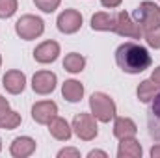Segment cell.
Masks as SVG:
<instances>
[{
  "mask_svg": "<svg viewBox=\"0 0 160 158\" xmlns=\"http://www.w3.org/2000/svg\"><path fill=\"white\" fill-rule=\"evenodd\" d=\"M116 62L121 71H125L128 75H138V73H143L145 69H149L153 60L145 47H142L138 43H123L116 50Z\"/></svg>",
  "mask_w": 160,
  "mask_h": 158,
  "instance_id": "6da1fadb",
  "label": "cell"
},
{
  "mask_svg": "<svg viewBox=\"0 0 160 158\" xmlns=\"http://www.w3.org/2000/svg\"><path fill=\"white\" fill-rule=\"evenodd\" d=\"M134 19L140 24L143 34L160 30V7L155 2H149V0L142 2L134 11Z\"/></svg>",
  "mask_w": 160,
  "mask_h": 158,
  "instance_id": "7a4b0ae2",
  "label": "cell"
},
{
  "mask_svg": "<svg viewBox=\"0 0 160 158\" xmlns=\"http://www.w3.org/2000/svg\"><path fill=\"white\" fill-rule=\"evenodd\" d=\"M89 108H91V116L102 123H108L110 119L116 117V102L110 95L106 93H93L89 99Z\"/></svg>",
  "mask_w": 160,
  "mask_h": 158,
  "instance_id": "3957f363",
  "label": "cell"
},
{
  "mask_svg": "<svg viewBox=\"0 0 160 158\" xmlns=\"http://www.w3.org/2000/svg\"><path fill=\"white\" fill-rule=\"evenodd\" d=\"M45 30V22L36 15H22L17 22H15V32L21 39L32 41L39 37Z\"/></svg>",
  "mask_w": 160,
  "mask_h": 158,
  "instance_id": "277c9868",
  "label": "cell"
},
{
  "mask_svg": "<svg viewBox=\"0 0 160 158\" xmlns=\"http://www.w3.org/2000/svg\"><path fill=\"white\" fill-rule=\"evenodd\" d=\"M73 130L84 141H91L99 134L95 117L91 114H78V116H75V119H73Z\"/></svg>",
  "mask_w": 160,
  "mask_h": 158,
  "instance_id": "5b68a950",
  "label": "cell"
},
{
  "mask_svg": "<svg viewBox=\"0 0 160 158\" xmlns=\"http://www.w3.org/2000/svg\"><path fill=\"white\" fill-rule=\"evenodd\" d=\"M116 34H119L123 37H132V39H142L143 37V32L140 28V24L136 21L130 19L128 13L125 11H119L116 15Z\"/></svg>",
  "mask_w": 160,
  "mask_h": 158,
  "instance_id": "8992f818",
  "label": "cell"
},
{
  "mask_svg": "<svg viewBox=\"0 0 160 158\" xmlns=\"http://www.w3.org/2000/svg\"><path fill=\"white\" fill-rule=\"evenodd\" d=\"M82 15L77 9H65L63 13H60L58 17V30L62 34H75L78 32L82 26Z\"/></svg>",
  "mask_w": 160,
  "mask_h": 158,
  "instance_id": "52a82bcc",
  "label": "cell"
},
{
  "mask_svg": "<svg viewBox=\"0 0 160 158\" xmlns=\"http://www.w3.org/2000/svg\"><path fill=\"white\" fill-rule=\"evenodd\" d=\"M58 114V106L52 101H41L32 106V119L39 125H48Z\"/></svg>",
  "mask_w": 160,
  "mask_h": 158,
  "instance_id": "ba28073f",
  "label": "cell"
},
{
  "mask_svg": "<svg viewBox=\"0 0 160 158\" xmlns=\"http://www.w3.org/2000/svg\"><path fill=\"white\" fill-rule=\"evenodd\" d=\"M56 87V75L52 71H38L32 78V89L38 95H48Z\"/></svg>",
  "mask_w": 160,
  "mask_h": 158,
  "instance_id": "9c48e42d",
  "label": "cell"
},
{
  "mask_svg": "<svg viewBox=\"0 0 160 158\" xmlns=\"http://www.w3.org/2000/svg\"><path fill=\"white\" fill-rule=\"evenodd\" d=\"M58 54H60V45L56 41H43L34 50V58L39 63H52L58 58Z\"/></svg>",
  "mask_w": 160,
  "mask_h": 158,
  "instance_id": "30bf717a",
  "label": "cell"
},
{
  "mask_svg": "<svg viewBox=\"0 0 160 158\" xmlns=\"http://www.w3.org/2000/svg\"><path fill=\"white\" fill-rule=\"evenodd\" d=\"M4 87H6V91L8 93H11V95H19V93H22V89H24V86H26V77H24V73H21V71H8L6 75H4Z\"/></svg>",
  "mask_w": 160,
  "mask_h": 158,
  "instance_id": "8fae6325",
  "label": "cell"
},
{
  "mask_svg": "<svg viewBox=\"0 0 160 158\" xmlns=\"http://www.w3.org/2000/svg\"><path fill=\"white\" fill-rule=\"evenodd\" d=\"M147 126H149V134L160 141V93L153 99L151 110L147 114Z\"/></svg>",
  "mask_w": 160,
  "mask_h": 158,
  "instance_id": "7c38bea8",
  "label": "cell"
},
{
  "mask_svg": "<svg viewBox=\"0 0 160 158\" xmlns=\"http://www.w3.org/2000/svg\"><path fill=\"white\" fill-rule=\"evenodd\" d=\"M9 151H11V155H13L15 158H26L36 151V141H34L32 138H28V136L15 138Z\"/></svg>",
  "mask_w": 160,
  "mask_h": 158,
  "instance_id": "4fadbf2b",
  "label": "cell"
},
{
  "mask_svg": "<svg viewBox=\"0 0 160 158\" xmlns=\"http://www.w3.org/2000/svg\"><path fill=\"white\" fill-rule=\"evenodd\" d=\"M48 132H50L56 140L67 141V140L71 138V134H73V126H69V123H67L65 119H62V117L56 116V117L48 123Z\"/></svg>",
  "mask_w": 160,
  "mask_h": 158,
  "instance_id": "5bb4252c",
  "label": "cell"
},
{
  "mask_svg": "<svg viewBox=\"0 0 160 158\" xmlns=\"http://www.w3.org/2000/svg\"><path fill=\"white\" fill-rule=\"evenodd\" d=\"M138 132L136 128V123L128 117H118L116 123H114V136L118 140H123V138H134Z\"/></svg>",
  "mask_w": 160,
  "mask_h": 158,
  "instance_id": "9a60e30c",
  "label": "cell"
},
{
  "mask_svg": "<svg viewBox=\"0 0 160 158\" xmlns=\"http://www.w3.org/2000/svg\"><path fill=\"white\" fill-rule=\"evenodd\" d=\"M119 149H118V156L119 158H140L142 156V145L140 141H136L134 138H123L119 140Z\"/></svg>",
  "mask_w": 160,
  "mask_h": 158,
  "instance_id": "2e32d148",
  "label": "cell"
},
{
  "mask_svg": "<svg viewBox=\"0 0 160 158\" xmlns=\"http://www.w3.org/2000/svg\"><path fill=\"white\" fill-rule=\"evenodd\" d=\"M91 28L99 32H114L116 30V15L112 13H95L91 17Z\"/></svg>",
  "mask_w": 160,
  "mask_h": 158,
  "instance_id": "e0dca14e",
  "label": "cell"
},
{
  "mask_svg": "<svg viewBox=\"0 0 160 158\" xmlns=\"http://www.w3.org/2000/svg\"><path fill=\"white\" fill-rule=\"evenodd\" d=\"M62 95L69 102H78L80 99L84 97V86L80 84L78 80H67L62 86Z\"/></svg>",
  "mask_w": 160,
  "mask_h": 158,
  "instance_id": "ac0fdd59",
  "label": "cell"
},
{
  "mask_svg": "<svg viewBox=\"0 0 160 158\" xmlns=\"http://www.w3.org/2000/svg\"><path fill=\"white\" fill-rule=\"evenodd\" d=\"M138 99L142 101V102H151L157 95L160 93V86L158 84H155L153 80H143L140 86H138Z\"/></svg>",
  "mask_w": 160,
  "mask_h": 158,
  "instance_id": "d6986e66",
  "label": "cell"
},
{
  "mask_svg": "<svg viewBox=\"0 0 160 158\" xmlns=\"http://www.w3.org/2000/svg\"><path fill=\"white\" fill-rule=\"evenodd\" d=\"M84 67H86V58L78 52H71L63 60V69L69 73H82Z\"/></svg>",
  "mask_w": 160,
  "mask_h": 158,
  "instance_id": "ffe728a7",
  "label": "cell"
},
{
  "mask_svg": "<svg viewBox=\"0 0 160 158\" xmlns=\"http://www.w3.org/2000/svg\"><path fill=\"white\" fill-rule=\"evenodd\" d=\"M21 125V116L17 112H8L6 116L0 117V128H6V130H13Z\"/></svg>",
  "mask_w": 160,
  "mask_h": 158,
  "instance_id": "44dd1931",
  "label": "cell"
},
{
  "mask_svg": "<svg viewBox=\"0 0 160 158\" xmlns=\"http://www.w3.org/2000/svg\"><path fill=\"white\" fill-rule=\"evenodd\" d=\"M17 11V0H0V19H9Z\"/></svg>",
  "mask_w": 160,
  "mask_h": 158,
  "instance_id": "7402d4cb",
  "label": "cell"
},
{
  "mask_svg": "<svg viewBox=\"0 0 160 158\" xmlns=\"http://www.w3.org/2000/svg\"><path fill=\"white\" fill-rule=\"evenodd\" d=\"M60 2L62 0H34V4L39 7L41 11H45V13H52L54 9H58Z\"/></svg>",
  "mask_w": 160,
  "mask_h": 158,
  "instance_id": "603a6c76",
  "label": "cell"
},
{
  "mask_svg": "<svg viewBox=\"0 0 160 158\" xmlns=\"http://www.w3.org/2000/svg\"><path fill=\"white\" fill-rule=\"evenodd\" d=\"M143 37H145V41H147L149 47H153V48H160V30L147 32V34H143Z\"/></svg>",
  "mask_w": 160,
  "mask_h": 158,
  "instance_id": "cb8c5ba5",
  "label": "cell"
},
{
  "mask_svg": "<svg viewBox=\"0 0 160 158\" xmlns=\"http://www.w3.org/2000/svg\"><path fill=\"white\" fill-rule=\"evenodd\" d=\"M58 156H60V158H63V156H75V158H78L80 153L77 151V149H62V151L58 153Z\"/></svg>",
  "mask_w": 160,
  "mask_h": 158,
  "instance_id": "d4e9b609",
  "label": "cell"
},
{
  "mask_svg": "<svg viewBox=\"0 0 160 158\" xmlns=\"http://www.w3.org/2000/svg\"><path fill=\"white\" fill-rule=\"evenodd\" d=\"M8 112H9V102H8V99H4V97L0 95V117L6 116Z\"/></svg>",
  "mask_w": 160,
  "mask_h": 158,
  "instance_id": "484cf974",
  "label": "cell"
},
{
  "mask_svg": "<svg viewBox=\"0 0 160 158\" xmlns=\"http://www.w3.org/2000/svg\"><path fill=\"white\" fill-rule=\"evenodd\" d=\"M123 0H101V4L104 6V7H110V9H114V7H118Z\"/></svg>",
  "mask_w": 160,
  "mask_h": 158,
  "instance_id": "4316f807",
  "label": "cell"
},
{
  "mask_svg": "<svg viewBox=\"0 0 160 158\" xmlns=\"http://www.w3.org/2000/svg\"><path fill=\"white\" fill-rule=\"evenodd\" d=\"M151 80H153L155 84H158V86H160V67H157V69L153 71V75H151Z\"/></svg>",
  "mask_w": 160,
  "mask_h": 158,
  "instance_id": "83f0119b",
  "label": "cell"
},
{
  "mask_svg": "<svg viewBox=\"0 0 160 158\" xmlns=\"http://www.w3.org/2000/svg\"><path fill=\"white\" fill-rule=\"evenodd\" d=\"M88 156H89V158H93V156H102V158H106L108 155H106L104 151H91V153H89Z\"/></svg>",
  "mask_w": 160,
  "mask_h": 158,
  "instance_id": "f1b7e54d",
  "label": "cell"
},
{
  "mask_svg": "<svg viewBox=\"0 0 160 158\" xmlns=\"http://www.w3.org/2000/svg\"><path fill=\"white\" fill-rule=\"evenodd\" d=\"M151 156H153V158H160V143H158V145H155V147L151 149Z\"/></svg>",
  "mask_w": 160,
  "mask_h": 158,
  "instance_id": "f546056e",
  "label": "cell"
},
{
  "mask_svg": "<svg viewBox=\"0 0 160 158\" xmlns=\"http://www.w3.org/2000/svg\"><path fill=\"white\" fill-rule=\"evenodd\" d=\"M0 149H2V140H0Z\"/></svg>",
  "mask_w": 160,
  "mask_h": 158,
  "instance_id": "4dcf8cb0",
  "label": "cell"
},
{
  "mask_svg": "<svg viewBox=\"0 0 160 158\" xmlns=\"http://www.w3.org/2000/svg\"><path fill=\"white\" fill-rule=\"evenodd\" d=\"M0 65H2V58H0Z\"/></svg>",
  "mask_w": 160,
  "mask_h": 158,
  "instance_id": "1f68e13d",
  "label": "cell"
}]
</instances>
